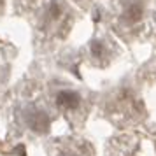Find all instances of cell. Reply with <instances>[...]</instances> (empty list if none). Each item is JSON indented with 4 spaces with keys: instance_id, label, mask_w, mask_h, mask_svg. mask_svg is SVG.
<instances>
[{
    "instance_id": "obj_3",
    "label": "cell",
    "mask_w": 156,
    "mask_h": 156,
    "mask_svg": "<svg viewBox=\"0 0 156 156\" xmlns=\"http://www.w3.org/2000/svg\"><path fill=\"white\" fill-rule=\"evenodd\" d=\"M125 18H126L128 23H137L142 18V5H139V4H132V5L126 9Z\"/></svg>"
},
{
    "instance_id": "obj_4",
    "label": "cell",
    "mask_w": 156,
    "mask_h": 156,
    "mask_svg": "<svg viewBox=\"0 0 156 156\" xmlns=\"http://www.w3.org/2000/svg\"><path fill=\"white\" fill-rule=\"evenodd\" d=\"M49 14H51V18H60V14H62V7L58 5L56 2H53V4H51Z\"/></svg>"
},
{
    "instance_id": "obj_2",
    "label": "cell",
    "mask_w": 156,
    "mask_h": 156,
    "mask_svg": "<svg viewBox=\"0 0 156 156\" xmlns=\"http://www.w3.org/2000/svg\"><path fill=\"white\" fill-rule=\"evenodd\" d=\"M56 104L63 109H77L81 105V97L76 91L62 90V91L56 93Z\"/></svg>"
},
{
    "instance_id": "obj_1",
    "label": "cell",
    "mask_w": 156,
    "mask_h": 156,
    "mask_svg": "<svg viewBox=\"0 0 156 156\" xmlns=\"http://www.w3.org/2000/svg\"><path fill=\"white\" fill-rule=\"evenodd\" d=\"M27 125L34 132H46L49 128V118L42 111H30L27 114Z\"/></svg>"
}]
</instances>
